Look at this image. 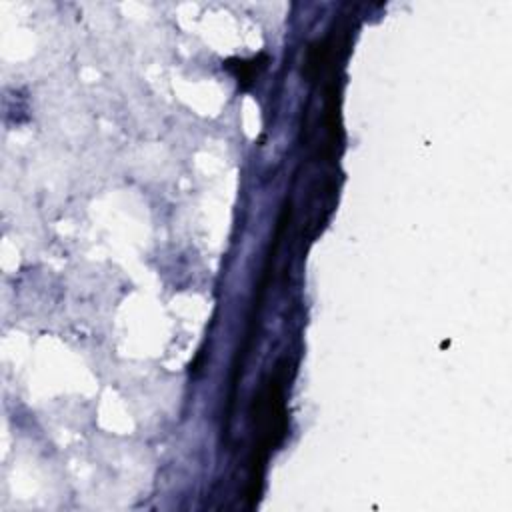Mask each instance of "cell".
Here are the masks:
<instances>
[{"mask_svg":"<svg viewBox=\"0 0 512 512\" xmlns=\"http://www.w3.org/2000/svg\"><path fill=\"white\" fill-rule=\"evenodd\" d=\"M256 408V424H258V438L254 444V454L250 460V488L248 496L256 498L260 494L264 462L282 438L286 436V408H284V386L280 372H276L266 386L260 390L254 402Z\"/></svg>","mask_w":512,"mask_h":512,"instance_id":"obj_1","label":"cell"},{"mask_svg":"<svg viewBox=\"0 0 512 512\" xmlns=\"http://www.w3.org/2000/svg\"><path fill=\"white\" fill-rule=\"evenodd\" d=\"M266 64H268V56L258 54L256 58H248V60L230 58V60L224 62V68L234 74V78L238 80V84L242 88H248L256 80V76L266 68Z\"/></svg>","mask_w":512,"mask_h":512,"instance_id":"obj_2","label":"cell"}]
</instances>
